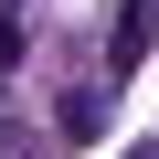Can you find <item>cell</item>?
<instances>
[{
	"instance_id": "6da1fadb",
	"label": "cell",
	"mask_w": 159,
	"mask_h": 159,
	"mask_svg": "<svg viewBox=\"0 0 159 159\" xmlns=\"http://www.w3.org/2000/svg\"><path fill=\"white\" fill-rule=\"evenodd\" d=\"M148 43H159V0H127V11H117V43H106V64L127 74V64H138Z\"/></svg>"
},
{
	"instance_id": "7a4b0ae2",
	"label": "cell",
	"mask_w": 159,
	"mask_h": 159,
	"mask_svg": "<svg viewBox=\"0 0 159 159\" xmlns=\"http://www.w3.org/2000/svg\"><path fill=\"white\" fill-rule=\"evenodd\" d=\"M127 159H159V148H127Z\"/></svg>"
}]
</instances>
